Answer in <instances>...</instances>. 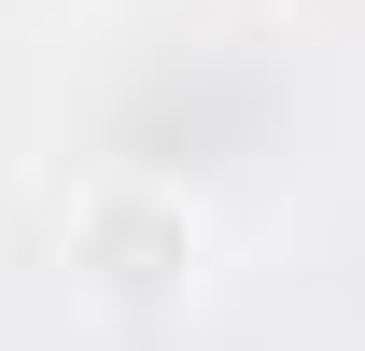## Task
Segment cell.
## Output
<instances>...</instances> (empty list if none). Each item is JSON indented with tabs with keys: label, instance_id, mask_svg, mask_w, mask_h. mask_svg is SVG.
I'll return each instance as SVG.
<instances>
[{
	"label": "cell",
	"instance_id": "obj_1",
	"mask_svg": "<svg viewBox=\"0 0 365 351\" xmlns=\"http://www.w3.org/2000/svg\"><path fill=\"white\" fill-rule=\"evenodd\" d=\"M71 267H85L113 309H169L197 281V211L155 197V183H98L85 211H71Z\"/></svg>",
	"mask_w": 365,
	"mask_h": 351
}]
</instances>
